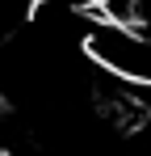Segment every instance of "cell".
Listing matches in <instances>:
<instances>
[{
	"label": "cell",
	"mask_w": 151,
	"mask_h": 156,
	"mask_svg": "<svg viewBox=\"0 0 151 156\" xmlns=\"http://www.w3.org/2000/svg\"><path fill=\"white\" fill-rule=\"evenodd\" d=\"M84 51L109 76H122L130 84H151V38L143 30L97 17L84 34Z\"/></svg>",
	"instance_id": "cell-1"
}]
</instances>
